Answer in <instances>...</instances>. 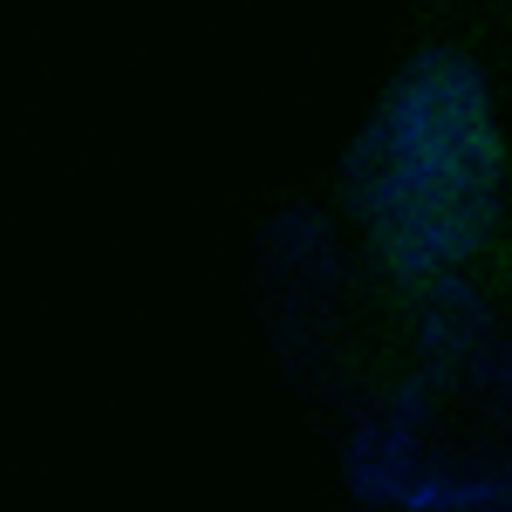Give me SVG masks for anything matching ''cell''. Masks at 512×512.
<instances>
[{
	"label": "cell",
	"instance_id": "1",
	"mask_svg": "<svg viewBox=\"0 0 512 512\" xmlns=\"http://www.w3.org/2000/svg\"><path fill=\"white\" fill-rule=\"evenodd\" d=\"M342 219L396 328H437L465 301H512V144L465 41L403 55L335 164Z\"/></svg>",
	"mask_w": 512,
	"mask_h": 512
}]
</instances>
